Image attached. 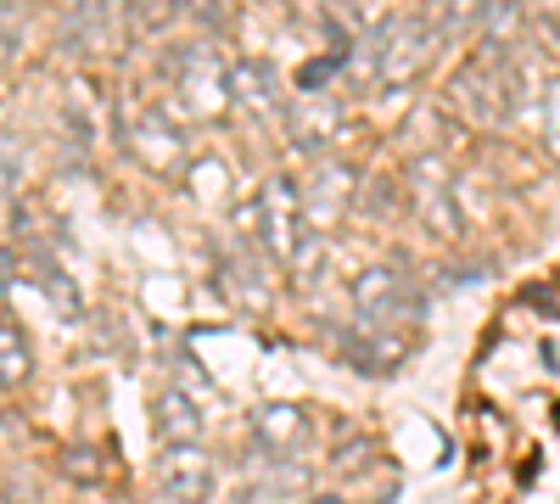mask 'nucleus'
<instances>
[{
	"mask_svg": "<svg viewBox=\"0 0 560 504\" xmlns=\"http://www.w3.org/2000/svg\"><path fill=\"white\" fill-rule=\"evenodd\" d=\"M353 314H359V326L370 331H398V326H415L420 314H427V292H420L404 269L393 263H370L353 274Z\"/></svg>",
	"mask_w": 560,
	"mask_h": 504,
	"instance_id": "obj_1",
	"label": "nucleus"
},
{
	"mask_svg": "<svg viewBox=\"0 0 560 504\" xmlns=\"http://www.w3.org/2000/svg\"><path fill=\"white\" fill-rule=\"evenodd\" d=\"M258 236H264V253L275 263H303L308 253V208H303V191L292 174H275L264 197H258Z\"/></svg>",
	"mask_w": 560,
	"mask_h": 504,
	"instance_id": "obj_2",
	"label": "nucleus"
},
{
	"mask_svg": "<svg viewBox=\"0 0 560 504\" xmlns=\"http://www.w3.org/2000/svg\"><path fill=\"white\" fill-rule=\"evenodd\" d=\"M253 443H258V454H269V466H298L314 443L308 409L303 403H258L253 409Z\"/></svg>",
	"mask_w": 560,
	"mask_h": 504,
	"instance_id": "obj_3",
	"label": "nucleus"
},
{
	"mask_svg": "<svg viewBox=\"0 0 560 504\" xmlns=\"http://www.w3.org/2000/svg\"><path fill=\"white\" fill-rule=\"evenodd\" d=\"M158 488L174 504H208L213 499V460L202 443H163L158 448Z\"/></svg>",
	"mask_w": 560,
	"mask_h": 504,
	"instance_id": "obj_4",
	"label": "nucleus"
},
{
	"mask_svg": "<svg viewBox=\"0 0 560 504\" xmlns=\"http://www.w3.org/2000/svg\"><path fill=\"white\" fill-rule=\"evenodd\" d=\"M376 51H382V79L387 84H398V79H409V73H420V62L432 57V28L427 23H387V28H376Z\"/></svg>",
	"mask_w": 560,
	"mask_h": 504,
	"instance_id": "obj_5",
	"label": "nucleus"
},
{
	"mask_svg": "<svg viewBox=\"0 0 560 504\" xmlns=\"http://www.w3.org/2000/svg\"><path fill=\"white\" fill-rule=\"evenodd\" d=\"M409 186H415V202H420V219H427V231H432V236H459L454 191H448V174L438 168V157H420Z\"/></svg>",
	"mask_w": 560,
	"mask_h": 504,
	"instance_id": "obj_6",
	"label": "nucleus"
},
{
	"mask_svg": "<svg viewBox=\"0 0 560 504\" xmlns=\"http://www.w3.org/2000/svg\"><path fill=\"white\" fill-rule=\"evenodd\" d=\"M152 421H158L163 443H202V409L185 398L179 387H163L152 398Z\"/></svg>",
	"mask_w": 560,
	"mask_h": 504,
	"instance_id": "obj_7",
	"label": "nucleus"
},
{
	"mask_svg": "<svg viewBox=\"0 0 560 504\" xmlns=\"http://www.w3.org/2000/svg\"><path fill=\"white\" fill-rule=\"evenodd\" d=\"M28 376H34V348H28L23 326L0 319V392H18Z\"/></svg>",
	"mask_w": 560,
	"mask_h": 504,
	"instance_id": "obj_8",
	"label": "nucleus"
},
{
	"mask_svg": "<svg viewBox=\"0 0 560 504\" xmlns=\"http://www.w3.org/2000/svg\"><path fill=\"white\" fill-rule=\"evenodd\" d=\"M348 191H353V174H348V168H337V163H319V191H314L319 219H337V213H342V202H348Z\"/></svg>",
	"mask_w": 560,
	"mask_h": 504,
	"instance_id": "obj_9",
	"label": "nucleus"
},
{
	"mask_svg": "<svg viewBox=\"0 0 560 504\" xmlns=\"http://www.w3.org/2000/svg\"><path fill=\"white\" fill-rule=\"evenodd\" d=\"M230 96H236V102H253V107H275V84H269L264 68L242 62L236 73H230Z\"/></svg>",
	"mask_w": 560,
	"mask_h": 504,
	"instance_id": "obj_10",
	"label": "nucleus"
},
{
	"mask_svg": "<svg viewBox=\"0 0 560 504\" xmlns=\"http://www.w3.org/2000/svg\"><path fill=\"white\" fill-rule=\"evenodd\" d=\"M337 68H342V51H331V57H308V62L298 68V84H303V90H319Z\"/></svg>",
	"mask_w": 560,
	"mask_h": 504,
	"instance_id": "obj_11",
	"label": "nucleus"
},
{
	"mask_svg": "<svg viewBox=\"0 0 560 504\" xmlns=\"http://www.w3.org/2000/svg\"><path fill=\"white\" fill-rule=\"evenodd\" d=\"M140 146H147V152H152V157H158L163 168L174 163V146H168L163 134H158V118H147V124H140Z\"/></svg>",
	"mask_w": 560,
	"mask_h": 504,
	"instance_id": "obj_12",
	"label": "nucleus"
},
{
	"mask_svg": "<svg viewBox=\"0 0 560 504\" xmlns=\"http://www.w3.org/2000/svg\"><path fill=\"white\" fill-rule=\"evenodd\" d=\"M68 471H73V482H96V454L84 460V448H73L68 454Z\"/></svg>",
	"mask_w": 560,
	"mask_h": 504,
	"instance_id": "obj_13",
	"label": "nucleus"
},
{
	"mask_svg": "<svg viewBox=\"0 0 560 504\" xmlns=\"http://www.w3.org/2000/svg\"><path fill=\"white\" fill-rule=\"evenodd\" d=\"M303 504H348L342 493H314V499H303Z\"/></svg>",
	"mask_w": 560,
	"mask_h": 504,
	"instance_id": "obj_14",
	"label": "nucleus"
},
{
	"mask_svg": "<svg viewBox=\"0 0 560 504\" xmlns=\"http://www.w3.org/2000/svg\"><path fill=\"white\" fill-rule=\"evenodd\" d=\"M163 504H174V499H163Z\"/></svg>",
	"mask_w": 560,
	"mask_h": 504,
	"instance_id": "obj_15",
	"label": "nucleus"
}]
</instances>
